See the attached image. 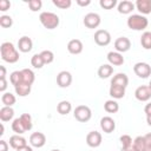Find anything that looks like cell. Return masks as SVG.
<instances>
[{
    "label": "cell",
    "instance_id": "43",
    "mask_svg": "<svg viewBox=\"0 0 151 151\" xmlns=\"http://www.w3.org/2000/svg\"><path fill=\"white\" fill-rule=\"evenodd\" d=\"M6 88H7V80H6V78L5 79H0V92L5 93Z\"/></svg>",
    "mask_w": 151,
    "mask_h": 151
},
{
    "label": "cell",
    "instance_id": "11",
    "mask_svg": "<svg viewBox=\"0 0 151 151\" xmlns=\"http://www.w3.org/2000/svg\"><path fill=\"white\" fill-rule=\"evenodd\" d=\"M29 144L32 147H42L46 144V136L42 132H33L29 136Z\"/></svg>",
    "mask_w": 151,
    "mask_h": 151
},
{
    "label": "cell",
    "instance_id": "50",
    "mask_svg": "<svg viewBox=\"0 0 151 151\" xmlns=\"http://www.w3.org/2000/svg\"><path fill=\"white\" fill-rule=\"evenodd\" d=\"M146 123L149 126H151V114L150 116H146Z\"/></svg>",
    "mask_w": 151,
    "mask_h": 151
},
{
    "label": "cell",
    "instance_id": "16",
    "mask_svg": "<svg viewBox=\"0 0 151 151\" xmlns=\"http://www.w3.org/2000/svg\"><path fill=\"white\" fill-rule=\"evenodd\" d=\"M83 48H84L83 42L79 39H72L67 44V51L71 54H80L83 52Z\"/></svg>",
    "mask_w": 151,
    "mask_h": 151
},
{
    "label": "cell",
    "instance_id": "25",
    "mask_svg": "<svg viewBox=\"0 0 151 151\" xmlns=\"http://www.w3.org/2000/svg\"><path fill=\"white\" fill-rule=\"evenodd\" d=\"M57 111L59 114L61 116H66L72 111V104L67 100H61L58 105H57Z\"/></svg>",
    "mask_w": 151,
    "mask_h": 151
},
{
    "label": "cell",
    "instance_id": "51",
    "mask_svg": "<svg viewBox=\"0 0 151 151\" xmlns=\"http://www.w3.org/2000/svg\"><path fill=\"white\" fill-rule=\"evenodd\" d=\"M5 133V127H4V124H1V132H0V136H2Z\"/></svg>",
    "mask_w": 151,
    "mask_h": 151
},
{
    "label": "cell",
    "instance_id": "14",
    "mask_svg": "<svg viewBox=\"0 0 151 151\" xmlns=\"http://www.w3.org/2000/svg\"><path fill=\"white\" fill-rule=\"evenodd\" d=\"M107 60H109V64L112 65V66H120L124 64L125 59L123 57L122 53L117 52V51H111L107 53Z\"/></svg>",
    "mask_w": 151,
    "mask_h": 151
},
{
    "label": "cell",
    "instance_id": "12",
    "mask_svg": "<svg viewBox=\"0 0 151 151\" xmlns=\"http://www.w3.org/2000/svg\"><path fill=\"white\" fill-rule=\"evenodd\" d=\"M114 48L119 53L127 52L131 48V41H130V39L126 38V37H119V38H117L116 41H114Z\"/></svg>",
    "mask_w": 151,
    "mask_h": 151
},
{
    "label": "cell",
    "instance_id": "22",
    "mask_svg": "<svg viewBox=\"0 0 151 151\" xmlns=\"http://www.w3.org/2000/svg\"><path fill=\"white\" fill-rule=\"evenodd\" d=\"M14 90H15V93L19 97H26V96H28L31 93L32 85H28V84H25V83H20L17 86H14Z\"/></svg>",
    "mask_w": 151,
    "mask_h": 151
},
{
    "label": "cell",
    "instance_id": "49",
    "mask_svg": "<svg viewBox=\"0 0 151 151\" xmlns=\"http://www.w3.org/2000/svg\"><path fill=\"white\" fill-rule=\"evenodd\" d=\"M17 151H33V149H32V146H29V145H25V146H22V147H19Z\"/></svg>",
    "mask_w": 151,
    "mask_h": 151
},
{
    "label": "cell",
    "instance_id": "29",
    "mask_svg": "<svg viewBox=\"0 0 151 151\" xmlns=\"http://www.w3.org/2000/svg\"><path fill=\"white\" fill-rule=\"evenodd\" d=\"M140 45L144 50H151V32L146 31L140 37Z\"/></svg>",
    "mask_w": 151,
    "mask_h": 151
},
{
    "label": "cell",
    "instance_id": "30",
    "mask_svg": "<svg viewBox=\"0 0 151 151\" xmlns=\"http://www.w3.org/2000/svg\"><path fill=\"white\" fill-rule=\"evenodd\" d=\"M12 130L17 134H22V133L26 132V129H25V126H24V124H22V122H21L20 118H15L13 120V123H12Z\"/></svg>",
    "mask_w": 151,
    "mask_h": 151
},
{
    "label": "cell",
    "instance_id": "46",
    "mask_svg": "<svg viewBox=\"0 0 151 151\" xmlns=\"http://www.w3.org/2000/svg\"><path fill=\"white\" fill-rule=\"evenodd\" d=\"M6 78V67L5 66H0V79H5Z\"/></svg>",
    "mask_w": 151,
    "mask_h": 151
},
{
    "label": "cell",
    "instance_id": "52",
    "mask_svg": "<svg viewBox=\"0 0 151 151\" xmlns=\"http://www.w3.org/2000/svg\"><path fill=\"white\" fill-rule=\"evenodd\" d=\"M149 87H150V90H151V80H150V83H149V85H147Z\"/></svg>",
    "mask_w": 151,
    "mask_h": 151
},
{
    "label": "cell",
    "instance_id": "4",
    "mask_svg": "<svg viewBox=\"0 0 151 151\" xmlns=\"http://www.w3.org/2000/svg\"><path fill=\"white\" fill-rule=\"evenodd\" d=\"M73 116L74 118L79 122V123H86L91 119L92 117V111L88 106L86 105H79L74 109L73 111Z\"/></svg>",
    "mask_w": 151,
    "mask_h": 151
},
{
    "label": "cell",
    "instance_id": "3",
    "mask_svg": "<svg viewBox=\"0 0 151 151\" xmlns=\"http://www.w3.org/2000/svg\"><path fill=\"white\" fill-rule=\"evenodd\" d=\"M39 20L41 22V25L47 28V29H54L59 26L60 19L55 13L52 12H42L39 15Z\"/></svg>",
    "mask_w": 151,
    "mask_h": 151
},
{
    "label": "cell",
    "instance_id": "19",
    "mask_svg": "<svg viewBox=\"0 0 151 151\" xmlns=\"http://www.w3.org/2000/svg\"><path fill=\"white\" fill-rule=\"evenodd\" d=\"M134 6L142 13V15L151 13V0H137Z\"/></svg>",
    "mask_w": 151,
    "mask_h": 151
},
{
    "label": "cell",
    "instance_id": "38",
    "mask_svg": "<svg viewBox=\"0 0 151 151\" xmlns=\"http://www.w3.org/2000/svg\"><path fill=\"white\" fill-rule=\"evenodd\" d=\"M99 5L104 9H112L117 5V0H100Z\"/></svg>",
    "mask_w": 151,
    "mask_h": 151
},
{
    "label": "cell",
    "instance_id": "41",
    "mask_svg": "<svg viewBox=\"0 0 151 151\" xmlns=\"http://www.w3.org/2000/svg\"><path fill=\"white\" fill-rule=\"evenodd\" d=\"M133 143H134V145L137 146V149H138L139 151H142V150H143V146H144V137H143V136L136 137V138L133 139Z\"/></svg>",
    "mask_w": 151,
    "mask_h": 151
},
{
    "label": "cell",
    "instance_id": "21",
    "mask_svg": "<svg viewBox=\"0 0 151 151\" xmlns=\"http://www.w3.org/2000/svg\"><path fill=\"white\" fill-rule=\"evenodd\" d=\"M113 73V66L110 64H103L98 68V77L100 79H106Z\"/></svg>",
    "mask_w": 151,
    "mask_h": 151
},
{
    "label": "cell",
    "instance_id": "53",
    "mask_svg": "<svg viewBox=\"0 0 151 151\" xmlns=\"http://www.w3.org/2000/svg\"><path fill=\"white\" fill-rule=\"evenodd\" d=\"M51 151H60V150H58V149H53V150H51Z\"/></svg>",
    "mask_w": 151,
    "mask_h": 151
},
{
    "label": "cell",
    "instance_id": "28",
    "mask_svg": "<svg viewBox=\"0 0 151 151\" xmlns=\"http://www.w3.org/2000/svg\"><path fill=\"white\" fill-rule=\"evenodd\" d=\"M1 101H2L4 106H11V107H12V106L15 104L17 98H15V96L12 94L11 92H5V93H2V96H1Z\"/></svg>",
    "mask_w": 151,
    "mask_h": 151
},
{
    "label": "cell",
    "instance_id": "20",
    "mask_svg": "<svg viewBox=\"0 0 151 151\" xmlns=\"http://www.w3.org/2000/svg\"><path fill=\"white\" fill-rule=\"evenodd\" d=\"M127 84H129V78L125 73H117L111 79V85H117V86H122L126 88Z\"/></svg>",
    "mask_w": 151,
    "mask_h": 151
},
{
    "label": "cell",
    "instance_id": "23",
    "mask_svg": "<svg viewBox=\"0 0 151 151\" xmlns=\"http://www.w3.org/2000/svg\"><path fill=\"white\" fill-rule=\"evenodd\" d=\"M109 93L113 99H122L125 96V87L117 86V85H111Z\"/></svg>",
    "mask_w": 151,
    "mask_h": 151
},
{
    "label": "cell",
    "instance_id": "32",
    "mask_svg": "<svg viewBox=\"0 0 151 151\" xmlns=\"http://www.w3.org/2000/svg\"><path fill=\"white\" fill-rule=\"evenodd\" d=\"M31 65L34 67V68H42V66L45 65L40 53H35L32 58H31Z\"/></svg>",
    "mask_w": 151,
    "mask_h": 151
},
{
    "label": "cell",
    "instance_id": "2",
    "mask_svg": "<svg viewBox=\"0 0 151 151\" xmlns=\"http://www.w3.org/2000/svg\"><path fill=\"white\" fill-rule=\"evenodd\" d=\"M127 27L133 29V31H143L149 25V20L145 15L142 14H132L127 18Z\"/></svg>",
    "mask_w": 151,
    "mask_h": 151
},
{
    "label": "cell",
    "instance_id": "33",
    "mask_svg": "<svg viewBox=\"0 0 151 151\" xmlns=\"http://www.w3.org/2000/svg\"><path fill=\"white\" fill-rule=\"evenodd\" d=\"M9 81L13 86H17L18 84L22 83V74H21V71H14L11 73L9 76Z\"/></svg>",
    "mask_w": 151,
    "mask_h": 151
},
{
    "label": "cell",
    "instance_id": "34",
    "mask_svg": "<svg viewBox=\"0 0 151 151\" xmlns=\"http://www.w3.org/2000/svg\"><path fill=\"white\" fill-rule=\"evenodd\" d=\"M40 55H41V58H42L45 65H46V64H51V63H53V60H54V53H53L52 51H50V50H44V51H41V52H40Z\"/></svg>",
    "mask_w": 151,
    "mask_h": 151
},
{
    "label": "cell",
    "instance_id": "9",
    "mask_svg": "<svg viewBox=\"0 0 151 151\" xmlns=\"http://www.w3.org/2000/svg\"><path fill=\"white\" fill-rule=\"evenodd\" d=\"M101 140H103L101 133L98 132V131H91L86 136V144L90 147H98V146H100Z\"/></svg>",
    "mask_w": 151,
    "mask_h": 151
},
{
    "label": "cell",
    "instance_id": "42",
    "mask_svg": "<svg viewBox=\"0 0 151 151\" xmlns=\"http://www.w3.org/2000/svg\"><path fill=\"white\" fill-rule=\"evenodd\" d=\"M9 7H11V2L8 0H0V11L1 12L9 9Z\"/></svg>",
    "mask_w": 151,
    "mask_h": 151
},
{
    "label": "cell",
    "instance_id": "48",
    "mask_svg": "<svg viewBox=\"0 0 151 151\" xmlns=\"http://www.w3.org/2000/svg\"><path fill=\"white\" fill-rule=\"evenodd\" d=\"M123 151H139L138 149H137V146L134 145V143H132L130 146H127L125 150H123Z\"/></svg>",
    "mask_w": 151,
    "mask_h": 151
},
{
    "label": "cell",
    "instance_id": "17",
    "mask_svg": "<svg viewBox=\"0 0 151 151\" xmlns=\"http://www.w3.org/2000/svg\"><path fill=\"white\" fill-rule=\"evenodd\" d=\"M134 8H136L134 4L132 1H129V0H123L117 6V11L120 14H130Z\"/></svg>",
    "mask_w": 151,
    "mask_h": 151
},
{
    "label": "cell",
    "instance_id": "5",
    "mask_svg": "<svg viewBox=\"0 0 151 151\" xmlns=\"http://www.w3.org/2000/svg\"><path fill=\"white\" fill-rule=\"evenodd\" d=\"M133 72L136 73L137 77L139 78H147L149 76H151V66L147 64V63H144V61H139V63H136L134 66H133Z\"/></svg>",
    "mask_w": 151,
    "mask_h": 151
},
{
    "label": "cell",
    "instance_id": "13",
    "mask_svg": "<svg viewBox=\"0 0 151 151\" xmlns=\"http://www.w3.org/2000/svg\"><path fill=\"white\" fill-rule=\"evenodd\" d=\"M100 129L105 132V133H111L114 131L116 129V122L113 118L109 117V116H105L100 119Z\"/></svg>",
    "mask_w": 151,
    "mask_h": 151
},
{
    "label": "cell",
    "instance_id": "15",
    "mask_svg": "<svg viewBox=\"0 0 151 151\" xmlns=\"http://www.w3.org/2000/svg\"><path fill=\"white\" fill-rule=\"evenodd\" d=\"M32 47H33V41H32L31 38L24 35L18 40V48H19L20 52L27 53V52H29L32 50Z\"/></svg>",
    "mask_w": 151,
    "mask_h": 151
},
{
    "label": "cell",
    "instance_id": "39",
    "mask_svg": "<svg viewBox=\"0 0 151 151\" xmlns=\"http://www.w3.org/2000/svg\"><path fill=\"white\" fill-rule=\"evenodd\" d=\"M28 7L32 12H37L42 7V1L41 0H29L28 1Z\"/></svg>",
    "mask_w": 151,
    "mask_h": 151
},
{
    "label": "cell",
    "instance_id": "36",
    "mask_svg": "<svg viewBox=\"0 0 151 151\" xmlns=\"http://www.w3.org/2000/svg\"><path fill=\"white\" fill-rule=\"evenodd\" d=\"M13 25V19L9 15H1L0 17V26L4 28H9Z\"/></svg>",
    "mask_w": 151,
    "mask_h": 151
},
{
    "label": "cell",
    "instance_id": "18",
    "mask_svg": "<svg viewBox=\"0 0 151 151\" xmlns=\"http://www.w3.org/2000/svg\"><path fill=\"white\" fill-rule=\"evenodd\" d=\"M9 145H11V147L18 150L19 147L27 145V140H26V138H24L20 134H13L9 137Z\"/></svg>",
    "mask_w": 151,
    "mask_h": 151
},
{
    "label": "cell",
    "instance_id": "40",
    "mask_svg": "<svg viewBox=\"0 0 151 151\" xmlns=\"http://www.w3.org/2000/svg\"><path fill=\"white\" fill-rule=\"evenodd\" d=\"M144 137V146L142 151H151V132L146 133Z\"/></svg>",
    "mask_w": 151,
    "mask_h": 151
},
{
    "label": "cell",
    "instance_id": "44",
    "mask_svg": "<svg viewBox=\"0 0 151 151\" xmlns=\"http://www.w3.org/2000/svg\"><path fill=\"white\" fill-rule=\"evenodd\" d=\"M0 151H8V143L4 139L0 140Z\"/></svg>",
    "mask_w": 151,
    "mask_h": 151
},
{
    "label": "cell",
    "instance_id": "35",
    "mask_svg": "<svg viewBox=\"0 0 151 151\" xmlns=\"http://www.w3.org/2000/svg\"><path fill=\"white\" fill-rule=\"evenodd\" d=\"M52 2L54 6H57L58 8H61V9H67L72 5L71 0H52Z\"/></svg>",
    "mask_w": 151,
    "mask_h": 151
},
{
    "label": "cell",
    "instance_id": "37",
    "mask_svg": "<svg viewBox=\"0 0 151 151\" xmlns=\"http://www.w3.org/2000/svg\"><path fill=\"white\" fill-rule=\"evenodd\" d=\"M119 140H120V144H122V150H125L127 146H130V145L133 143L132 138H131L129 134H123V136H120Z\"/></svg>",
    "mask_w": 151,
    "mask_h": 151
},
{
    "label": "cell",
    "instance_id": "27",
    "mask_svg": "<svg viewBox=\"0 0 151 151\" xmlns=\"http://www.w3.org/2000/svg\"><path fill=\"white\" fill-rule=\"evenodd\" d=\"M104 110L109 113H117L119 111V104L114 99L106 100L105 104H104Z\"/></svg>",
    "mask_w": 151,
    "mask_h": 151
},
{
    "label": "cell",
    "instance_id": "1",
    "mask_svg": "<svg viewBox=\"0 0 151 151\" xmlns=\"http://www.w3.org/2000/svg\"><path fill=\"white\" fill-rule=\"evenodd\" d=\"M0 54L4 61L8 64H15L19 60V52L14 45L9 41H5L0 46Z\"/></svg>",
    "mask_w": 151,
    "mask_h": 151
},
{
    "label": "cell",
    "instance_id": "7",
    "mask_svg": "<svg viewBox=\"0 0 151 151\" xmlns=\"http://www.w3.org/2000/svg\"><path fill=\"white\" fill-rule=\"evenodd\" d=\"M83 22H84V25H85L87 28L93 29V28H97V27L100 25L101 19H100V15H99V14L91 12V13H87V14L84 17Z\"/></svg>",
    "mask_w": 151,
    "mask_h": 151
},
{
    "label": "cell",
    "instance_id": "26",
    "mask_svg": "<svg viewBox=\"0 0 151 151\" xmlns=\"http://www.w3.org/2000/svg\"><path fill=\"white\" fill-rule=\"evenodd\" d=\"M21 74H22V83L25 84H28V85H32L35 80V74L32 70L29 68H22L21 70Z\"/></svg>",
    "mask_w": 151,
    "mask_h": 151
},
{
    "label": "cell",
    "instance_id": "8",
    "mask_svg": "<svg viewBox=\"0 0 151 151\" xmlns=\"http://www.w3.org/2000/svg\"><path fill=\"white\" fill-rule=\"evenodd\" d=\"M57 84L61 88H66L72 84V74L68 71H61L57 74Z\"/></svg>",
    "mask_w": 151,
    "mask_h": 151
},
{
    "label": "cell",
    "instance_id": "31",
    "mask_svg": "<svg viewBox=\"0 0 151 151\" xmlns=\"http://www.w3.org/2000/svg\"><path fill=\"white\" fill-rule=\"evenodd\" d=\"M19 118L21 119V122H22V124H24L26 131L32 130V127H33V123H32V117H31L29 113H22Z\"/></svg>",
    "mask_w": 151,
    "mask_h": 151
},
{
    "label": "cell",
    "instance_id": "24",
    "mask_svg": "<svg viewBox=\"0 0 151 151\" xmlns=\"http://www.w3.org/2000/svg\"><path fill=\"white\" fill-rule=\"evenodd\" d=\"M14 117V110L11 106H2L0 109V119L1 122H9Z\"/></svg>",
    "mask_w": 151,
    "mask_h": 151
},
{
    "label": "cell",
    "instance_id": "6",
    "mask_svg": "<svg viewBox=\"0 0 151 151\" xmlns=\"http://www.w3.org/2000/svg\"><path fill=\"white\" fill-rule=\"evenodd\" d=\"M94 41L99 46H107L111 42V34L106 29H97L94 33Z\"/></svg>",
    "mask_w": 151,
    "mask_h": 151
},
{
    "label": "cell",
    "instance_id": "10",
    "mask_svg": "<svg viewBox=\"0 0 151 151\" xmlns=\"http://www.w3.org/2000/svg\"><path fill=\"white\" fill-rule=\"evenodd\" d=\"M134 97L139 101H147L151 98V90L147 85H142L136 88L134 91Z\"/></svg>",
    "mask_w": 151,
    "mask_h": 151
},
{
    "label": "cell",
    "instance_id": "47",
    "mask_svg": "<svg viewBox=\"0 0 151 151\" xmlns=\"http://www.w3.org/2000/svg\"><path fill=\"white\" fill-rule=\"evenodd\" d=\"M144 112H145L146 116H150V114H151V103H149V104L145 105V107H144Z\"/></svg>",
    "mask_w": 151,
    "mask_h": 151
},
{
    "label": "cell",
    "instance_id": "45",
    "mask_svg": "<svg viewBox=\"0 0 151 151\" xmlns=\"http://www.w3.org/2000/svg\"><path fill=\"white\" fill-rule=\"evenodd\" d=\"M77 4L79 5V6H81V7H86V6H88L90 4H91V0H77Z\"/></svg>",
    "mask_w": 151,
    "mask_h": 151
}]
</instances>
